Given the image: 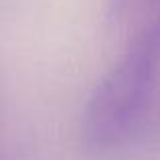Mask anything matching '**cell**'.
Masks as SVG:
<instances>
[{
    "instance_id": "cell-1",
    "label": "cell",
    "mask_w": 160,
    "mask_h": 160,
    "mask_svg": "<svg viewBox=\"0 0 160 160\" xmlns=\"http://www.w3.org/2000/svg\"><path fill=\"white\" fill-rule=\"evenodd\" d=\"M160 71V0H152L132 41L91 91L81 118V138L103 152L134 132L152 98Z\"/></svg>"
},
{
    "instance_id": "cell-2",
    "label": "cell",
    "mask_w": 160,
    "mask_h": 160,
    "mask_svg": "<svg viewBox=\"0 0 160 160\" xmlns=\"http://www.w3.org/2000/svg\"><path fill=\"white\" fill-rule=\"evenodd\" d=\"M152 0H109V8H108V14L112 20H124L128 14H132L134 10L142 8L146 4V8L150 6Z\"/></svg>"
}]
</instances>
